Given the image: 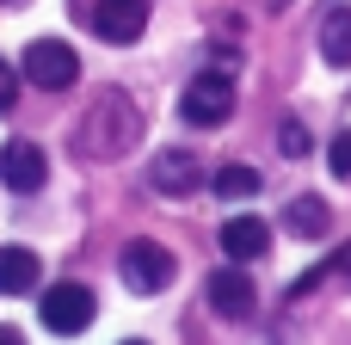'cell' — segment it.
Wrapping results in <instances>:
<instances>
[{
    "label": "cell",
    "mask_w": 351,
    "mask_h": 345,
    "mask_svg": "<svg viewBox=\"0 0 351 345\" xmlns=\"http://www.w3.org/2000/svg\"><path fill=\"white\" fill-rule=\"evenodd\" d=\"M142 142V111H136V99L123 93V86H105L99 99H93V111L80 117V154L86 160H117V154H130Z\"/></svg>",
    "instance_id": "1"
},
{
    "label": "cell",
    "mask_w": 351,
    "mask_h": 345,
    "mask_svg": "<svg viewBox=\"0 0 351 345\" xmlns=\"http://www.w3.org/2000/svg\"><path fill=\"white\" fill-rule=\"evenodd\" d=\"M19 74H25L31 86H43V93H62V86L80 80V56H74V43H62V37H37V43H25Z\"/></svg>",
    "instance_id": "2"
},
{
    "label": "cell",
    "mask_w": 351,
    "mask_h": 345,
    "mask_svg": "<svg viewBox=\"0 0 351 345\" xmlns=\"http://www.w3.org/2000/svg\"><path fill=\"white\" fill-rule=\"evenodd\" d=\"M37 315H43V327L49 333H62V340H74V333H86L93 327V315H99V302H93V290L86 284H49L43 296H37Z\"/></svg>",
    "instance_id": "3"
},
{
    "label": "cell",
    "mask_w": 351,
    "mask_h": 345,
    "mask_svg": "<svg viewBox=\"0 0 351 345\" xmlns=\"http://www.w3.org/2000/svg\"><path fill=\"white\" fill-rule=\"evenodd\" d=\"M228 111H234V80H228L222 68L197 74V80L179 93V117H185V123H197V130H216V123H228Z\"/></svg>",
    "instance_id": "4"
},
{
    "label": "cell",
    "mask_w": 351,
    "mask_h": 345,
    "mask_svg": "<svg viewBox=\"0 0 351 345\" xmlns=\"http://www.w3.org/2000/svg\"><path fill=\"white\" fill-rule=\"evenodd\" d=\"M117 272H123V290H136V296H160V290L173 284V253H167L160 241H130L123 259H117Z\"/></svg>",
    "instance_id": "5"
},
{
    "label": "cell",
    "mask_w": 351,
    "mask_h": 345,
    "mask_svg": "<svg viewBox=\"0 0 351 345\" xmlns=\"http://www.w3.org/2000/svg\"><path fill=\"white\" fill-rule=\"evenodd\" d=\"M148 185H154L160 198H191V191L204 185V167H197L191 148H160V154L148 160Z\"/></svg>",
    "instance_id": "6"
},
{
    "label": "cell",
    "mask_w": 351,
    "mask_h": 345,
    "mask_svg": "<svg viewBox=\"0 0 351 345\" xmlns=\"http://www.w3.org/2000/svg\"><path fill=\"white\" fill-rule=\"evenodd\" d=\"M210 309L222 315V321H253V309H259V296H253V278L247 272H234V265H222V272H210Z\"/></svg>",
    "instance_id": "7"
},
{
    "label": "cell",
    "mask_w": 351,
    "mask_h": 345,
    "mask_svg": "<svg viewBox=\"0 0 351 345\" xmlns=\"http://www.w3.org/2000/svg\"><path fill=\"white\" fill-rule=\"evenodd\" d=\"M43 179H49V160H43L37 142H6L0 148V185L6 191H43Z\"/></svg>",
    "instance_id": "8"
},
{
    "label": "cell",
    "mask_w": 351,
    "mask_h": 345,
    "mask_svg": "<svg viewBox=\"0 0 351 345\" xmlns=\"http://www.w3.org/2000/svg\"><path fill=\"white\" fill-rule=\"evenodd\" d=\"M93 31L105 43H136L148 31V0H99L93 6Z\"/></svg>",
    "instance_id": "9"
},
{
    "label": "cell",
    "mask_w": 351,
    "mask_h": 345,
    "mask_svg": "<svg viewBox=\"0 0 351 345\" xmlns=\"http://www.w3.org/2000/svg\"><path fill=\"white\" fill-rule=\"evenodd\" d=\"M315 43H321L327 68H351V6H346V0L321 12V25H315Z\"/></svg>",
    "instance_id": "10"
},
{
    "label": "cell",
    "mask_w": 351,
    "mask_h": 345,
    "mask_svg": "<svg viewBox=\"0 0 351 345\" xmlns=\"http://www.w3.org/2000/svg\"><path fill=\"white\" fill-rule=\"evenodd\" d=\"M265 247H271V228H265L259 216H234V222H222V253H228L234 265L259 259Z\"/></svg>",
    "instance_id": "11"
},
{
    "label": "cell",
    "mask_w": 351,
    "mask_h": 345,
    "mask_svg": "<svg viewBox=\"0 0 351 345\" xmlns=\"http://www.w3.org/2000/svg\"><path fill=\"white\" fill-rule=\"evenodd\" d=\"M37 278H43V265L31 247H0V296H25V290H37Z\"/></svg>",
    "instance_id": "12"
},
{
    "label": "cell",
    "mask_w": 351,
    "mask_h": 345,
    "mask_svg": "<svg viewBox=\"0 0 351 345\" xmlns=\"http://www.w3.org/2000/svg\"><path fill=\"white\" fill-rule=\"evenodd\" d=\"M284 228H290L296 241H321V235H327V204H321L315 191L290 198V210H284Z\"/></svg>",
    "instance_id": "13"
},
{
    "label": "cell",
    "mask_w": 351,
    "mask_h": 345,
    "mask_svg": "<svg viewBox=\"0 0 351 345\" xmlns=\"http://www.w3.org/2000/svg\"><path fill=\"white\" fill-rule=\"evenodd\" d=\"M210 185H216V198H234V204H241V198L259 191V173H253V167H222Z\"/></svg>",
    "instance_id": "14"
},
{
    "label": "cell",
    "mask_w": 351,
    "mask_h": 345,
    "mask_svg": "<svg viewBox=\"0 0 351 345\" xmlns=\"http://www.w3.org/2000/svg\"><path fill=\"white\" fill-rule=\"evenodd\" d=\"M278 142H284V154H290V160H308V154H315V142H308V130H302L296 117L278 130Z\"/></svg>",
    "instance_id": "15"
},
{
    "label": "cell",
    "mask_w": 351,
    "mask_h": 345,
    "mask_svg": "<svg viewBox=\"0 0 351 345\" xmlns=\"http://www.w3.org/2000/svg\"><path fill=\"white\" fill-rule=\"evenodd\" d=\"M327 167H333L339 179H351V130H339V136L327 142Z\"/></svg>",
    "instance_id": "16"
},
{
    "label": "cell",
    "mask_w": 351,
    "mask_h": 345,
    "mask_svg": "<svg viewBox=\"0 0 351 345\" xmlns=\"http://www.w3.org/2000/svg\"><path fill=\"white\" fill-rule=\"evenodd\" d=\"M12 105H19V68L0 62V111H12Z\"/></svg>",
    "instance_id": "17"
},
{
    "label": "cell",
    "mask_w": 351,
    "mask_h": 345,
    "mask_svg": "<svg viewBox=\"0 0 351 345\" xmlns=\"http://www.w3.org/2000/svg\"><path fill=\"white\" fill-rule=\"evenodd\" d=\"M327 265H333L339 278H351V241H346V247H339V253H333V259H327Z\"/></svg>",
    "instance_id": "18"
},
{
    "label": "cell",
    "mask_w": 351,
    "mask_h": 345,
    "mask_svg": "<svg viewBox=\"0 0 351 345\" xmlns=\"http://www.w3.org/2000/svg\"><path fill=\"white\" fill-rule=\"evenodd\" d=\"M0 345H25V333L19 327H0Z\"/></svg>",
    "instance_id": "19"
},
{
    "label": "cell",
    "mask_w": 351,
    "mask_h": 345,
    "mask_svg": "<svg viewBox=\"0 0 351 345\" xmlns=\"http://www.w3.org/2000/svg\"><path fill=\"white\" fill-rule=\"evenodd\" d=\"M123 345H148V340H123Z\"/></svg>",
    "instance_id": "20"
}]
</instances>
